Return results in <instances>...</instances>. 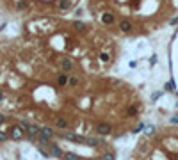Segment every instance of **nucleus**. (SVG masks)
<instances>
[{"mask_svg":"<svg viewBox=\"0 0 178 160\" xmlns=\"http://www.w3.org/2000/svg\"><path fill=\"white\" fill-rule=\"evenodd\" d=\"M25 130H27V128H25L23 125H14V126L11 128V133H9V135H11L14 141H20V139L25 135Z\"/></svg>","mask_w":178,"mask_h":160,"instance_id":"f257e3e1","label":"nucleus"},{"mask_svg":"<svg viewBox=\"0 0 178 160\" xmlns=\"http://www.w3.org/2000/svg\"><path fill=\"white\" fill-rule=\"evenodd\" d=\"M102 23H103V25H114V23H116V14H114L112 11L103 13V14H102Z\"/></svg>","mask_w":178,"mask_h":160,"instance_id":"f03ea898","label":"nucleus"},{"mask_svg":"<svg viewBox=\"0 0 178 160\" xmlns=\"http://www.w3.org/2000/svg\"><path fill=\"white\" fill-rule=\"evenodd\" d=\"M118 27H119V30H121V32H125V34H130V32L134 30V23H130L128 20H123V21H119V23H118Z\"/></svg>","mask_w":178,"mask_h":160,"instance_id":"7ed1b4c3","label":"nucleus"},{"mask_svg":"<svg viewBox=\"0 0 178 160\" xmlns=\"http://www.w3.org/2000/svg\"><path fill=\"white\" fill-rule=\"evenodd\" d=\"M96 132H98L100 135H109V133L112 132V128H110V125H107V123H98V125H96Z\"/></svg>","mask_w":178,"mask_h":160,"instance_id":"20e7f679","label":"nucleus"},{"mask_svg":"<svg viewBox=\"0 0 178 160\" xmlns=\"http://www.w3.org/2000/svg\"><path fill=\"white\" fill-rule=\"evenodd\" d=\"M73 68H75V64H73L71 59H62V61H61V69L64 71V73H70Z\"/></svg>","mask_w":178,"mask_h":160,"instance_id":"39448f33","label":"nucleus"},{"mask_svg":"<svg viewBox=\"0 0 178 160\" xmlns=\"http://www.w3.org/2000/svg\"><path fill=\"white\" fill-rule=\"evenodd\" d=\"M50 155H52V157H59V158H62V155H64V153H62V149H61L57 144L52 142V146H50Z\"/></svg>","mask_w":178,"mask_h":160,"instance_id":"423d86ee","label":"nucleus"},{"mask_svg":"<svg viewBox=\"0 0 178 160\" xmlns=\"http://www.w3.org/2000/svg\"><path fill=\"white\" fill-rule=\"evenodd\" d=\"M57 84H59V85H62V87H64V85H70V77H68L66 73L57 75Z\"/></svg>","mask_w":178,"mask_h":160,"instance_id":"0eeeda50","label":"nucleus"},{"mask_svg":"<svg viewBox=\"0 0 178 160\" xmlns=\"http://www.w3.org/2000/svg\"><path fill=\"white\" fill-rule=\"evenodd\" d=\"M38 142H39L41 146H48V148L52 146V141H50L48 137H45V135H39V137H38Z\"/></svg>","mask_w":178,"mask_h":160,"instance_id":"6e6552de","label":"nucleus"},{"mask_svg":"<svg viewBox=\"0 0 178 160\" xmlns=\"http://www.w3.org/2000/svg\"><path fill=\"white\" fill-rule=\"evenodd\" d=\"M41 135H45V137L52 139V137H54V130H52L50 126H45V128H41Z\"/></svg>","mask_w":178,"mask_h":160,"instance_id":"1a4fd4ad","label":"nucleus"},{"mask_svg":"<svg viewBox=\"0 0 178 160\" xmlns=\"http://www.w3.org/2000/svg\"><path fill=\"white\" fill-rule=\"evenodd\" d=\"M62 160H78V157L75 153H64L62 155Z\"/></svg>","mask_w":178,"mask_h":160,"instance_id":"9d476101","label":"nucleus"},{"mask_svg":"<svg viewBox=\"0 0 178 160\" xmlns=\"http://www.w3.org/2000/svg\"><path fill=\"white\" fill-rule=\"evenodd\" d=\"M86 142H87L89 146H100V144H102L100 139H86Z\"/></svg>","mask_w":178,"mask_h":160,"instance_id":"9b49d317","label":"nucleus"},{"mask_svg":"<svg viewBox=\"0 0 178 160\" xmlns=\"http://www.w3.org/2000/svg\"><path fill=\"white\" fill-rule=\"evenodd\" d=\"M57 128H66L68 126V123H66V119H62V117H59V119H57Z\"/></svg>","mask_w":178,"mask_h":160,"instance_id":"f8f14e48","label":"nucleus"},{"mask_svg":"<svg viewBox=\"0 0 178 160\" xmlns=\"http://www.w3.org/2000/svg\"><path fill=\"white\" fill-rule=\"evenodd\" d=\"M70 85H71V87H77V85H78V78L77 77H71L70 78Z\"/></svg>","mask_w":178,"mask_h":160,"instance_id":"ddd939ff","label":"nucleus"},{"mask_svg":"<svg viewBox=\"0 0 178 160\" xmlns=\"http://www.w3.org/2000/svg\"><path fill=\"white\" fill-rule=\"evenodd\" d=\"M103 160H116V157H114V153H105L103 155Z\"/></svg>","mask_w":178,"mask_h":160,"instance_id":"4468645a","label":"nucleus"},{"mask_svg":"<svg viewBox=\"0 0 178 160\" xmlns=\"http://www.w3.org/2000/svg\"><path fill=\"white\" fill-rule=\"evenodd\" d=\"M128 116H135L137 114V109H135V107H128V112H127Z\"/></svg>","mask_w":178,"mask_h":160,"instance_id":"2eb2a0df","label":"nucleus"},{"mask_svg":"<svg viewBox=\"0 0 178 160\" xmlns=\"http://www.w3.org/2000/svg\"><path fill=\"white\" fill-rule=\"evenodd\" d=\"M4 123H5V116L0 114V125H4Z\"/></svg>","mask_w":178,"mask_h":160,"instance_id":"dca6fc26","label":"nucleus"},{"mask_svg":"<svg viewBox=\"0 0 178 160\" xmlns=\"http://www.w3.org/2000/svg\"><path fill=\"white\" fill-rule=\"evenodd\" d=\"M5 139H7V135H4V133H0V142H4Z\"/></svg>","mask_w":178,"mask_h":160,"instance_id":"f3484780","label":"nucleus"},{"mask_svg":"<svg viewBox=\"0 0 178 160\" xmlns=\"http://www.w3.org/2000/svg\"><path fill=\"white\" fill-rule=\"evenodd\" d=\"M171 123H175V125H178V117H173V119H171Z\"/></svg>","mask_w":178,"mask_h":160,"instance_id":"a211bd4d","label":"nucleus"},{"mask_svg":"<svg viewBox=\"0 0 178 160\" xmlns=\"http://www.w3.org/2000/svg\"><path fill=\"white\" fill-rule=\"evenodd\" d=\"M0 101H4V93H0Z\"/></svg>","mask_w":178,"mask_h":160,"instance_id":"6ab92c4d","label":"nucleus"},{"mask_svg":"<svg viewBox=\"0 0 178 160\" xmlns=\"http://www.w3.org/2000/svg\"><path fill=\"white\" fill-rule=\"evenodd\" d=\"M96 160H103V157H102V158H96Z\"/></svg>","mask_w":178,"mask_h":160,"instance_id":"aec40b11","label":"nucleus"}]
</instances>
